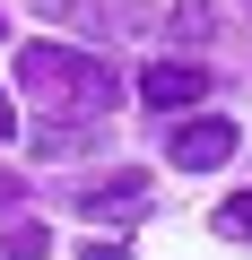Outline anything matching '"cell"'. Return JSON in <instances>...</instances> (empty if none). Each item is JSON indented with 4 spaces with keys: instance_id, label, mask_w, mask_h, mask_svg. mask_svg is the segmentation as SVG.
<instances>
[{
    "instance_id": "6da1fadb",
    "label": "cell",
    "mask_w": 252,
    "mask_h": 260,
    "mask_svg": "<svg viewBox=\"0 0 252 260\" xmlns=\"http://www.w3.org/2000/svg\"><path fill=\"white\" fill-rule=\"evenodd\" d=\"M18 87L35 95V113H61V121H104L113 95H122V78L96 52H78V44H26L18 52Z\"/></svg>"
},
{
    "instance_id": "7a4b0ae2",
    "label": "cell",
    "mask_w": 252,
    "mask_h": 260,
    "mask_svg": "<svg viewBox=\"0 0 252 260\" xmlns=\"http://www.w3.org/2000/svg\"><path fill=\"white\" fill-rule=\"evenodd\" d=\"M235 139H243V130H235L226 113H183V121L165 130V156H174L183 174H209V165L235 156Z\"/></svg>"
},
{
    "instance_id": "3957f363",
    "label": "cell",
    "mask_w": 252,
    "mask_h": 260,
    "mask_svg": "<svg viewBox=\"0 0 252 260\" xmlns=\"http://www.w3.org/2000/svg\"><path fill=\"white\" fill-rule=\"evenodd\" d=\"M61 26H96V35H148V0H52Z\"/></svg>"
},
{
    "instance_id": "277c9868",
    "label": "cell",
    "mask_w": 252,
    "mask_h": 260,
    "mask_svg": "<svg viewBox=\"0 0 252 260\" xmlns=\"http://www.w3.org/2000/svg\"><path fill=\"white\" fill-rule=\"evenodd\" d=\"M209 95V78L191 70V61H157L148 78H139V104H157V113H183V104H200Z\"/></svg>"
},
{
    "instance_id": "5b68a950",
    "label": "cell",
    "mask_w": 252,
    "mask_h": 260,
    "mask_svg": "<svg viewBox=\"0 0 252 260\" xmlns=\"http://www.w3.org/2000/svg\"><path fill=\"white\" fill-rule=\"evenodd\" d=\"M139 200H148V174H139V165H122L113 182H87V191H78V208H87V217H131Z\"/></svg>"
},
{
    "instance_id": "8992f818",
    "label": "cell",
    "mask_w": 252,
    "mask_h": 260,
    "mask_svg": "<svg viewBox=\"0 0 252 260\" xmlns=\"http://www.w3.org/2000/svg\"><path fill=\"white\" fill-rule=\"evenodd\" d=\"M96 139V121H61V130H35V156H78Z\"/></svg>"
},
{
    "instance_id": "52a82bcc",
    "label": "cell",
    "mask_w": 252,
    "mask_h": 260,
    "mask_svg": "<svg viewBox=\"0 0 252 260\" xmlns=\"http://www.w3.org/2000/svg\"><path fill=\"white\" fill-rule=\"evenodd\" d=\"M217 234H226V243H252V191H235V200L217 208Z\"/></svg>"
},
{
    "instance_id": "ba28073f",
    "label": "cell",
    "mask_w": 252,
    "mask_h": 260,
    "mask_svg": "<svg viewBox=\"0 0 252 260\" xmlns=\"http://www.w3.org/2000/svg\"><path fill=\"white\" fill-rule=\"evenodd\" d=\"M44 251H52L44 225H9V251H0V260H44Z\"/></svg>"
},
{
    "instance_id": "9c48e42d",
    "label": "cell",
    "mask_w": 252,
    "mask_h": 260,
    "mask_svg": "<svg viewBox=\"0 0 252 260\" xmlns=\"http://www.w3.org/2000/svg\"><path fill=\"white\" fill-rule=\"evenodd\" d=\"M18 208H26V182H18V174H0V217H18Z\"/></svg>"
},
{
    "instance_id": "30bf717a",
    "label": "cell",
    "mask_w": 252,
    "mask_h": 260,
    "mask_svg": "<svg viewBox=\"0 0 252 260\" xmlns=\"http://www.w3.org/2000/svg\"><path fill=\"white\" fill-rule=\"evenodd\" d=\"M87 260H131V243H122V234H96V243H87Z\"/></svg>"
},
{
    "instance_id": "8fae6325",
    "label": "cell",
    "mask_w": 252,
    "mask_h": 260,
    "mask_svg": "<svg viewBox=\"0 0 252 260\" xmlns=\"http://www.w3.org/2000/svg\"><path fill=\"white\" fill-rule=\"evenodd\" d=\"M0 139H18V113H9V87H0Z\"/></svg>"
},
{
    "instance_id": "7c38bea8",
    "label": "cell",
    "mask_w": 252,
    "mask_h": 260,
    "mask_svg": "<svg viewBox=\"0 0 252 260\" xmlns=\"http://www.w3.org/2000/svg\"><path fill=\"white\" fill-rule=\"evenodd\" d=\"M0 35H9V18H0Z\"/></svg>"
}]
</instances>
